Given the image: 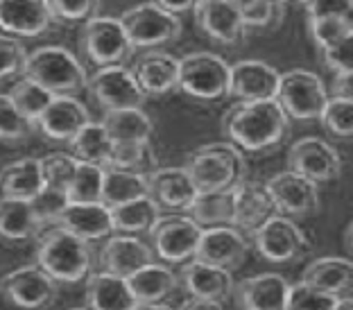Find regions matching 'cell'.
Listing matches in <instances>:
<instances>
[{
  "instance_id": "cell-56",
  "label": "cell",
  "mask_w": 353,
  "mask_h": 310,
  "mask_svg": "<svg viewBox=\"0 0 353 310\" xmlns=\"http://www.w3.org/2000/svg\"><path fill=\"white\" fill-rule=\"evenodd\" d=\"M344 245H347V249L353 254V220L349 222V227H347V234H344Z\"/></svg>"
},
{
  "instance_id": "cell-57",
  "label": "cell",
  "mask_w": 353,
  "mask_h": 310,
  "mask_svg": "<svg viewBox=\"0 0 353 310\" xmlns=\"http://www.w3.org/2000/svg\"><path fill=\"white\" fill-rule=\"evenodd\" d=\"M279 5H285V3H292V0H276Z\"/></svg>"
},
{
  "instance_id": "cell-6",
  "label": "cell",
  "mask_w": 353,
  "mask_h": 310,
  "mask_svg": "<svg viewBox=\"0 0 353 310\" xmlns=\"http://www.w3.org/2000/svg\"><path fill=\"white\" fill-rule=\"evenodd\" d=\"M331 95L326 93L324 82L315 73L303 68L288 70L279 79L276 102L288 118L294 121H319Z\"/></svg>"
},
{
  "instance_id": "cell-53",
  "label": "cell",
  "mask_w": 353,
  "mask_h": 310,
  "mask_svg": "<svg viewBox=\"0 0 353 310\" xmlns=\"http://www.w3.org/2000/svg\"><path fill=\"white\" fill-rule=\"evenodd\" d=\"M181 310H224L222 301H211V299H197L190 297L186 304L181 306Z\"/></svg>"
},
{
  "instance_id": "cell-25",
  "label": "cell",
  "mask_w": 353,
  "mask_h": 310,
  "mask_svg": "<svg viewBox=\"0 0 353 310\" xmlns=\"http://www.w3.org/2000/svg\"><path fill=\"white\" fill-rule=\"evenodd\" d=\"M276 206L268 186L256 184V181H243L236 186V220L234 227L240 231L256 234L270 218L276 216Z\"/></svg>"
},
{
  "instance_id": "cell-41",
  "label": "cell",
  "mask_w": 353,
  "mask_h": 310,
  "mask_svg": "<svg viewBox=\"0 0 353 310\" xmlns=\"http://www.w3.org/2000/svg\"><path fill=\"white\" fill-rule=\"evenodd\" d=\"M324 130L335 138H353V100L331 95L322 114Z\"/></svg>"
},
{
  "instance_id": "cell-58",
  "label": "cell",
  "mask_w": 353,
  "mask_h": 310,
  "mask_svg": "<svg viewBox=\"0 0 353 310\" xmlns=\"http://www.w3.org/2000/svg\"><path fill=\"white\" fill-rule=\"evenodd\" d=\"M73 310H86V308H73Z\"/></svg>"
},
{
  "instance_id": "cell-11",
  "label": "cell",
  "mask_w": 353,
  "mask_h": 310,
  "mask_svg": "<svg viewBox=\"0 0 353 310\" xmlns=\"http://www.w3.org/2000/svg\"><path fill=\"white\" fill-rule=\"evenodd\" d=\"M88 91L107 111L143 107L148 93L127 66H102L88 79Z\"/></svg>"
},
{
  "instance_id": "cell-4",
  "label": "cell",
  "mask_w": 353,
  "mask_h": 310,
  "mask_svg": "<svg viewBox=\"0 0 353 310\" xmlns=\"http://www.w3.org/2000/svg\"><path fill=\"white\" fill-rule=\"evenodd\" d=\"M23 73L52 95H73L88 86L84 66L61 45H43L30 52Z\"/></svg>"
},
{
  "instance_id": "cell-19",
  "label": "cell",
  "mask_w": 353,
  "mask_h": 310,
  "mask_svg": "<svg viewBox=\"0 0 353 310\" xmlns=\"http://www.w3.org/2000/svg\"><path fill=\"white\" fill-rule=\"evenodd\" d=\"M195 21L208 39L222 45H236L245 39V23L229 0H202L195 10Z\"/></svg>"
},
{
  "instance_id": "cell-17",
  "label": "cell",
  "mask_w": 353,
  "mask_h": 310,
  "mask_svg": "<svg viewBox=\"0 0 353 310\" xmlns=\"http://www.w3.org/2000/svg\"><path fill=\"white\" fill-rule=\"evenodd\" d=\"M195 258L231 272L243 265V260L247 258V240L243 231L231 225L204 229Z\"/></svg>"
},
{
  "instance_id": "cell-45",
  "label": "cell",
  "mask_w": 353,
  "mask_h": 310,
  "mask_svg": "<svg viewBox=\"0 0 353 310\" xmlns=\"http://www.w3.org/2000/svg\"><path fill=\"white\" fill-rule=\"evenodd\" d=\"M68 204H70V200H68L66 190H57V188H50V186H46L41 193L32 200V206H34L37 216L43 222V227L54 225Z\"/></svg>"
},
{
  "instance_id": "cell-7",
  "label": "cell",
  "mask_w": 353,
  "mask_h": 310,
  "mask_svg": "<svg viewBox=\"0 0 353 310\" xmlns=\"http://www.w3.org/2000/svg\"><path fill=\"white\" fill-rule=\"evenodd\" d=\"M79 41H82L86 57L100 68L123 66L134 52L123 21L111 19V16H95V19L86 21Z\"/></svg>"
},
{
  "instance_id": "cell-26",
  "label": "cell",
  "mask_w": 353,
  "mask_h": 310,
  "mask_svg": "<svg viewBox=\"0 0 353 310\" xmlns=\"http://www.w3.org/2000/svg\"><path fill=\"white\" fill-rule=\"evenodd\" d=\"M132 70L148 95H165L179 89V59L170 52L152 50L143 54Z\"/></svg>"
},
{
  "instance_id": "cell-13",
  "label": "cell",
  "mask_w": 353,
  "mask_h": 310,
  "mask_svg": "<svg viewBox=\"0 0 353 310\" xmlns=\"http://www.w3.org/2000/svg\"><path fill=\"white\" fill-rule=\"evenodd\" d=\"M288 163H290L292 172L315 181L317 186L335 179L342 170L338 149L331 143L315 136H306L292 143L290 152H288Z\"/></svg>"
},
{
  "instance_id": "cell-12",
  "label": "cell",
  "mask_w": 353,
  "mask_h": 310,
  "mask_svg": "<svg viewBox=\"0 0 353 310\" xmlns=\"http://www.w3.org/2000/svg\"><path fill=\"white\" fill-rule=\"evenodd\" d=\"M254 247L270 263H292L308 251V240L292 220L274 216L254 234Z\"/></svg>"
},
{
  "instance_id": "cell-34",
  "label": "cell",
  "mask_w": 353,
  "mask_h": 310,
  "mask_svg": "<svg viewBox=\"0 0 353 310\" xmlns=\"http://www.w3.org/2000/svg\"><path fill=\"white\" fill-rule=\"evenodd\" d=\"M159 213H161V209L157 206V202L150 195H145L111 209V218H114V229L118 234L136 236L152 231L157 227V222L161 220Z\"/></svg>"
},
{
  "instance_id": "cell-37",
  "label": "cell",
  "mask_w": 353,
  "mask_h": 310,
  "mask_svg": "<svg viewBox=\"0 0 353 310\" xmlns=\"http://www.w3.org/2000/svg\"><path fill=\"white\" fill-rule=\"evenodd\" d=\"M10 95H12L14 105L19 107V111L28 118L32 125L39 123V118L43 116V111L48 109V105H50L52 98H54L50 91L43 89L41 84L34 82V79H30V77H23L21 82H16L12 86Z\"/></svg>"
},
{
  "instance_id": "cell-50",
  "label": "cell",
  "mask_w": 353,
  "mask_h": 310,
  "mask_svg": "<svg viewBox=\"0 0 353 310\" xmlns=\"http://www.w3.org/2000/svg\"><path fill=\"white\" fill-rule=\"evenodd\" d=\"M308 19H344L353 25V0H301Z\"/></svg>"
},
{
  "instance_id": "cell-1",
  "label": "cell",
  "mask_w": 353,
  "mask_h": 310,
  "mask_svg": "<svg viewBox=\"0 0 353 310\" xmlns=\"http://www.w3.org/2000/svg\"><path fill=\"white\" fill-rule=\"evenodd\" d=\"M290 118L274 100L236 102L222 118V132L247 152H265L283 143Z\"/></svg>"
},
{
  "instance_id": "cell-30",
  "label": "cell",
  "mask_w": 353,
  "mask_h": 310,
  "mask_svg": "<svg viewBox=\"0 0 353 310\" xmlns=\"http://www.w3.org/2000/svg\"><path fill=\"white\" fill-rule=\"evenodd\" d=\"M127 283H130L139 304H163L179 288V276L168 265L150 263L136 274H132Z\"/></svg>"
},
{
  "instance_id": "cell-14",
  "label": "cell",
  "mask_w": 353,
  "mask_h": 310,
  "mask_svg": "<svg viewBox=\"0 0 353 310\" xmlns=\"http://www.w3.org/2000/svg\"><path fill=\"white\" fill-rule=\"evenodd\" d=\"M265 186H268V193L274 200L279 213L303 218V216H312L319 209L317 184L292 170L274 174Z\"/></svg>"
},
{
  "instance_id": "cell-23",
  "label": "cell",
  "mask_w": 353,
  "mask_h": 310,
  "mask_svg": "<svg viewBox=\"0 0 353 310\" xmlns=\"http://www.w3.org/2000/svg\"><path fill=\"white\" fill-rule=\"evenodd\" d=\"M54 225H59L84 240H100L107 238L114 229L111 209L102 202H70Z\"/></svg>"
},
{
  "instance_id": "cell-28",
  "label": "cell",
  "mask_w": 353,
  "mask_h": 310,
  "mask_svg": "<svg viewBox=\"0 0 353 310\" xmlns=\"http://www.w3.org/2000/svg\"><path fill=\"white\" fill-rule=\"evenodd\" d=\"M43 222L39 220L34 206L28 200H0V240L5 242H28L41 234Z\"/></svg>"
},
{
  "instance_id": "cell-16",
  "label": "cell",
  "mask_w": 353,
  "mask_h": 310,
  "mask_svg": "<svg viewBox=\"0 0 353 310\" xmlns=\"http://www.w3.org/2000/svg\"><path fill=\"white\" fill-rule=\"evenodd\" d=\"M150 197L161 211H190L197 197V186L186 168H159L148 174Z\"/></svg>"
},
{
  "instance_id": "cell-21",
  "label": "cell",
  "mask_w": 353,
  "mask_h": 310,
  "mask_svg": "<svg viewBox=\"0 0 353 310\" xmlns=\"http://www.w3.org/2000/svg\"><path fill=\"white\" fill-rule=\"evenodd\" d=\"M154 263V249L139 240L136 236H116L107 240V245L100 251V265L102 272L123 276L130 279L139 269Z\"/></svg>"
},
{
  "instance_id": "cell-51",
  "label": "cell",
  "mask_w": 353,
  "mask_h": 310,
  "mask_svg": "<svg viewBox=\"0 0 353 310\" xmlns=\"http://www.w3.org/2000/svg\"><path fill=\"white\" fill-rule=\"evenodd\" d=\"M150 3H154V5L161 7V10L179 16V14H188V12L195 14V10L199 7L202 0H150Z\"/></svg>"
},
{
  "instance_id": "cell-55",
  "label": "cell",
  "mask_w": 353,
  "mask_h": 310,
  "mask_svg": "<svg viewBox=\"0 0 353 310\" xmlns=\"http://www.w3.org/2000/svg\"><path fill=\"white\" fill-rule=\"evenodd\" d=\"M333 310H353V297H342V299H338V304H335Z\"/></svg>"
},
{
  "instance_id": "cell-46",
  "label": "cell",
  "mask_w": 353,
  "mask_h": 310,
  "mask_svg": "<svg viewBox=\"0 0 353 310\" xmlns=\"http://www.w3.org/2000/svg\"><path fill=\"white\" fill-rule=\"evenodd\" d=\"M353 25L344 19H328V16H322V19H308V32L312 43L317 45V50H324L331 43H335L338 39H342Z\"/></svg>"
},
{
  "instance_id": "cell-18",
  "label": "cell",
  "mask_w": 353,
  "mask_h": 310,
  "mask_svg": "<svg viewBox=\"0 0 353 310\" xmlns=\"http://www.w3.org/2000/svg\"><path fill=\"white\" fill-rule=\"evenodd\" d=\"M88 123H91V116L82 102L75 100L73 95H54L37 125L48 138L70 143Z\"/></svg>"
},
{
  "instance_id": "cell-47",
  "label": "cell",
  "mask_w": 353,
  "mask_h": 310,
  "mask_svg": "<svg viewBox=\"0 0 353 310\" xmlns=\"http://www.w3.org/2000/svg\"><path fill=\"white\" fill-rule=\"evenodd\" d=\"M28 50L14 37H0V82L26 70Z\"/></svg>"
},
{
  "instance_id": "cell-39",
  "label": "cell",
  "mask_w": 353,
  "mask_h": 310,
  "mask_svg": "<svg viewBox=\"0 0 353 310\" xmlns=\"http://www.w3.org/2000/svg\"><path fill=\"white\" fill-rule=\"evenodd\" d=\"M109 168L136 174L154 172V154L150 149V143H123V145H116Z\"/></svg>"
},
{
  "instance_id": "cell-38",
  "label": "cell",
  "mask_w": 353,
  "mask_h": 310,
  "mask_svg": "<svg viewBox=\"0 0 353 310\" xmlns=\"http://www.w3.org/2000/svg\"><path fill=\"white\" fill-rule=\"evenodd\" d=\"M102 186H104L102 165L79 161L77 172L68 188V200L70 202H102Z\"/></svg>"
},
{
  "instance_id": "cell-54",
  "label": "cell",
  "mask_w": 353,
  "mask_h": 310,
  "mask_svg": "<svg viewBox=\"0 0 353 310\" xmlns=\"http://www.w3.org/2000/svg\"><path fill=\"white\" fill-rule=\"evenodd\" d=\"M132 310H172V308H168L165 304H136Z\"/></svg>"
},
{
  "instance_id": "cell-31",
  "label": "cell",
  "mask_w": 353,
  "mask_h": 310,
  "mask_svg": "<svg viewBox=\"0 0 353 310\" xmlns=\"http://www.w3.org/2000/svg\"><path fill=\"white\" fill-rule=\"evenodd\" d=\"M301 281L340 297L344 292L353 290V260L338 256L317 258L303 269Z\"/></svg>"
},
{
  "instance_id": "cell-24",
  "label": "cell",
  "mask_w": 353,
  "mask_h": 310,
  "mask_svg": "<svg viewBox=\"0 0 353 310\" xmlns=\"http://www.w3.org/2000/svg\"><path fill=\"white\" fill-rule=\"evenodd\" d=\"M290 283L281 274H259L238 283L236 299L243 310H285Z\"/></svg>"
},
{
  "instance_id": "cell-15",
  "label": "cell",
  "mask_w": 353,
  "mask_h": 310,
  "mask_svg": "<svg viewBox=\"0 0 353 310\" xmlns=\"http://www.w3.org/2000/svg\"><path fill=\"white\" fill-rule=\"evenodd\" d=\"M281 75L276 68L259 59H243L231 63V86L229 95L238 102L274 100L279 91Z\"/></svg>"
},
{
  "instance_id": "cell-42",
  "label": "cell",
  "mask_w": 353,
  "mask_h": 310,
  "mask_svg": "<svg viewBox=\"0 0 353 310\" xmlns=\"http://www.w3.org/2000/svg\"><path fill=\"white\" fill-rule=\"evenodd\" d=\"M340 297L331 295L326 290H319L306 281L290 285L285 310H333Z\"/></svg>"
},
{
  "instance_id": "cell-9",
  "label": "cell",
  "mask_w": 353,
  "mask_h": 310,
  "mask_svg": "<svg viewBox=\"0 0 353 310\" xmlns=\"http://www.w3.org/2000/svg\"><path fill=\"white\" fill-rule=\"evenodd\" d=\"M152 249L168 265H183L195 258L204 229L190 216H168L152 229Z\"/></svg>"
},
{
  "instance_id": "cell-5",
  "label": "cell",
  "mask_w": 353,
  "mask_h": 310,
  "mask_svg": "<svg viewBox=\"0 0 353 310\" xmlns=\"http://www.w3.org/2000/svg\"><path fill=\"white\" fill-rule=\"evenodd\" d=\"M231 63L213 52H190L179 59V89L195 100L213 102L229 95Z\"/></svg>"
},
{
  "instance_id": "cell-44",
  "label": "cell",
  "mask_w": 353,
  "mask_h": 310,
  "mask_svg": "<svg viewBox=\"0 0 353 310\" xmlns=\"http://www.w3.org/2000/svg\"><path fill=\"white\" fill-rule=\"evenodd\" d=\"M236 10L240 12L245 28H272L281 21V10L276 0H243Z\"/></svg>"
},
{
  "instance_id": "cell-52",
  "label": "cell",
  "mask_w": 353,
  "mask_h": 310,
  "mask_svg": "<svg viewBox=\"0 0 353 310\" xmlns=\"http://www.w3.org/2000/svg\"><path fill=\"white\" fill-rule=\"evenodd\" d=\"M331 95H335V98H344V100H353V70L338 73L333 77Z\"/></svg>"
},
{
  "instance_id": "cell-20",
  "label": "cell",
  "mask_w": 353,
  "mask_h": 310,
  "mask_svg": "<svg viewBox=\"0 0 353 310\" xmlns=\"http://www.w3.org/2000/svg\"><path fill=\"white\" fill-rule=\"evenodd\" d=\"M48 0H0V30L16 37H41L52 23Z\"/></svg>"
},
{
  "instance_id": "cell-10",
  "label": "cell",
  "mask_w": 353,
  "mask_h": 310,
  "mask_svg": "<svg viewBox=\"0 0 353 310\" xmlns=\"http://www.w3.org/2000/svg\"><path fill=\"white\" fill-rule=\"evenodd\" d=\"M134 48H159L174 41L181 32L179 16L161 10L154 3L130 7L120 16Z\"/></svg>"
},
{
  "instance_id": "cell-49",
  "label": "cell",
  "mask_w": 353,
  "mask_h": 310,
  "mask_svg": "<svg viewBox=\"0 0 353 310\" xmlns=\"http://www.w3.org/2000/svg\"><path fill=\"white\" fill-rule=\"evenodd\" d=\"M319 52H322L324 66L331 70L333 75L353 70V28L342 39H338L335 43H331Z\"/></svg>"
},
{
  "instance_id": "cell-35",
  "label": "cell",
  "mask_w": 353,
  "mask_h": 310,
  "mask_svg": "<svg viewBox=\"0 0 353 310\" xmlns=\"http://www.w3.org/2000/svg\"><path fill=\"white\" fill-rule=\"evenodd\" d=\"M70 147H73V156L77 161L109 168L116 143L109 136V132L104 130L102 123H88L84 130L70 141Z\"/></svg>"
},
{
  "instance_id": "cell-36",
  "label": "cell",
  "mask_w": 353,
  "mask_h": 310,
  "mask_svg": "<svg viewBox=\"0 0 353 310\" xmlns=\"http://www.w3.org/2000/svg\"><path fill=\"white\" fill-rule=\"evenodd\" d=\"M150 195L148 174H136L118 168H104V186H102V204L116 209L120 204L134 202L139 197Z\"/></svg>"
},
{
  "instance_id": "cell-40",
  "label": "cell",
  "mask_w": 353,
  "mask_h": 310,
  "mask_svg": "<svg viewBox=\"0 0 353 310\" xmlns=\"http://www.w3.org/2000/svg\"><path fill=\"white\" fill-rule=\"evenodd\" d=\"M34 125L21 114L14 105L10 93H0V141L3 143H21L26 141Z\"/></svg>"
},
{
  "instance_id": "cell-8",
  "label": "cell",
  "mask_w": 353,
  "mask_h": 310,
  "mask_svg": "<svg viewBox=\"0 0 353 310\" xmlns=\"http://www.w3.org/2000/svg\"><path fill=\"white\" fill-rule=\"evenodd\" d=\"M57 281L39 265H26L0 279V295L21 310H43L57 299Z\"/></svg>"
},
{
  "instance_id": "cell-48",
  "label": "cell",
  "mask_w": 353,
  "mask_h": 310,
  "mask_svg": "<svg viewBox=\"0 0 353 310\" xmlns=\"http://www.w3.org/2000/svg\"><path fill=\"white\" fill-rule=\"evenodd\" d=\"M52 16L68 23H86L98 16L100 0H48Z\"/></svg>"
},
{
  "instance_id": "cell-32",
  "label": "cell",
  "mask_w": 353,
  "mask_h": 310,
  "mask_svg": "<svg viewBox=\"0 0 353 310\" xmlns=\"http://www.w3.org/2000/svg\"><path fill=\"white\" fill-rule=\"evenodd\" d=\"M188 216L202 229L211 227H234L236 220V188L234 190H213V193H197Z\"/></svg>"
},
{
  "instance_id": "cell-27",
  "label": "cell",
  "mask_w": 353,
  "mask_h": 310,
  "mask_svg": "<svg viewBox=\"0 0 353 310\" xmlns=\"http://www.w3.org/2000/svg\"><path fill=\"white\" fill-rule=\"evenodd\" d=\"M88 310H132L136 301L130 283L123 276L98 272L86 279Z\"/></svg>"
},
{
  "instance_id": "cell-3",
  "label": "cell",
  "mask_w": 353,
  "mask_h": 310,
  "mask_svg": "<svg viewBox=\"0 0 353 310\" xmlns=\"http://www.w3.org/2000/svg\"><path fill=\"white\" fill-rule=\"evenodd\" d=\"M186 170L199 193L234 190L245 181V156L234 143H208L190 152Z\"/></svg>"
},
{
  "instance_id": "cell-22",
  "label": "cell",
  "mask_w": 353,
  "mask_h": 310,
  "mask_svg": "<svg viewBox=\"0 0 353 310\" xmlns=\"http://www.w3.org/2000/svg\"><path fill=\"white\" fill-rule=\"evenodd\" d=\"M179 281L183 285V290H186L190 297H197V299L227 301L234 295V276H231L229 269L202 263V260H197V258L183 263Z\"/></svg>"
},
{
  "instance_id": "cell-33",
  "label": "cell",
  "mask_w": 353,
  "mask_h": 310,
  "mask_svg": "<svg viewBox=\"0 0 353 310\" xmlns=\"http://www.w3.org/2000/svg\"><path fill=\"white\" fill-rule=\"evenodd\" d=\"M102 125L116 145H123V143H150L152 132H154V125H152L150 116L143 111V107L107 111Z\"/></svg>"
},
{
  "instance_id": "cell-43",
  "label": "cell",
  "mask_w": 353,
  "mask_h": 310,
  "mask_svg": "<svg viewBox=\"0 0 353 310\" xmlns=\"http://www.w3.org/2000/svg\"><path fill=\"white\" fill-rule=\"evenodd\" d=\"M79 161L75 156L63 154V152H52L41 158V168H43V179L46 186L57 188V190H66L70 188V181H73L75 172H77Z\"/></svg>"
},
{
  "instance_id": "cell-29",
  "label": "cell",
  "mask_w": 353,
  "mask_h": 310,
  "mask_svg": "<svg viewBox=\"0 0 353 310\" xmlns=\"http://www.w3.org/2000/svg\"><path fill=\"white\" fill-rule=\"evenodd\" d=\"M46 188L41 158H21L0 170V190L5 197L12 200H28L34 197Z\"/></svg>"
},
{
  "instance_id": "cell-2",
  "label": "cell",
  "mask_w": 353,
  "mask_h": 310,
  "mask_svg": "<svg viewBox=\"0 0 353 310\" xmlns=\"http://www.w3.org/2000/svg\"><path fill=\"white\" fill-rule=\"evenodd\" d=\"M37 265L57 283H79L91 269L88 240L59 225H50L39 238Z\"/></svg>"
}]
</instances>
